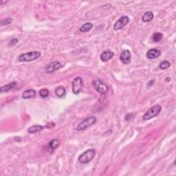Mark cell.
Returning a JSON list of instances; mask_svg holds the SVG:
<instances>
[{"instance_id":"2e32d148","label":"cell","mask_w":176,"mask_h":176,"mask_svg":"<svg viewBox=\"0 0 176 176\" xmlns=\"http://www.w3.org/2000/svg\"><path fill=\"white\" fill-rule=\"evenodd\" d=\"M43 129V127L41 125H32L31 127H30L28 129V132L30 133H35L37 132L41 131V130Z\"/></svg>"},{"instance_id":"4fadbf2b","label":"cell","mask_w":176,"mask_h":176,"mask_svg":"<svg viewBox=\"0 0 176 176\" xmlns=\"http://www.w3.org/2000/svg\"><path fill=\"white\" fill-rule=\"evenodd\" d=\"M36 91L33 89H29L24 91L22 94V98L24 99H29L35 96Z\"/></svg>"},{"instance_id":"277c9868","label":"cell","mask_w":176,"mask_h":176,"mask_svg":"<svg viewBox=\"0 0 176 176\" xmlns=\"http://www.w3.org/2000/svg\"><path fill=\"white\" fill-rule=\"evenodd\" d=\"M96 118L94 117V116H90V117L85 118V120H83V121L78 124L77 127H76V130H77V131H83V130L89 127V126L92 125L94 123H96Z\"/></svg>"},{"instance_id":"5b68a950","label":"cell","mask_w":176,"mask_h":176,"mask_svg":"<svg viewBox=\"0 0 176 176\" xmlns=\"http://www.w3.org/2000/svg\"><path fill=\"white\" fill-rule=\"evenodd\" d=\"M94 87L95 89L100 93L101 94H106L108 91V87L105 84L101 81V80H96L93 82Z\"/></svg>"},{"instance_id":"ba28073f","label":"cell","mask_w":176,"mask_h":176,"mask_svg":"<svg viewBox=\"0 0 176 176\" xmlns=\"http://www.w3.org/2000/svg\"><path fill=\"white\" fill-rule=\"evenodd\" d=\"M131 52L128 50H125L124 51L122 52L120 54V59L122 61V64H129L131 62Z\"/></svg>"},{"instance_id":"ac0fdd59","label":"cell","mask_w":176,"mask_h":176,"mask_svg":"<svg viewBox=\"0 0 176 176\" xmlns=\"http://www.w3.org/2000/svg\"><path fill=\"white\" fill-rule=\"evenodd\" d=\"M59 146V142L57 139H53L49 143V147L51 150L54 151Z\"/></svg>"},{"instance_id":"5bb4252c","label":"cell","mask_w":176,"mask_h":176,"mask_svg":"<svg viewBox=\"0 0 176 176\" xmlns=\"http://www.w3.org/2000/svg\"><path fill=\"white\" fill-rule=\"evenodd\" d=\"M55 94H56V95L58 97H59V98H62L66 94V88L62 85L58 86V87L55 89Z\"/></svg>"},{"instance_id":"9a60e30c","label":"cell","mask_w":176,"mask_h":176,"mask_svg":"<svg viewBox=\"0 0 176 176\" xmlns=\"http://www.w3.org/2000/svg\"><path fill=\"white\" fill-rule=\"evenodd\" d=\"M154 13L151 12V11H149V12L145 13V14L143 15V16L142 17V20L144 22H150L154 20Z\"/></svg>"},{"instance_id":"30bf717a","label":"cell","mask_w":176,"mask_h":176,"mask_svg":"<svg viewBox=\"0 0 176 176\" xmlns=\"http://www.w3.org/2000/svg\"><path fill=\"white\" fill-rule=\"evenodd\" d=\"M161 54H162L161 51L159 50L156 48H152L149 50L147 51L146 55L148 59H154L159 57L160 55H161Z\"/></svg>"},{"instance_id":"7c38bea8","label":"cell","mask_w":176,"mask_h":176,"mask_svg":"<svg viewBox=\"0 0 176 176\" xmlns=\"http://www.w3.org/2000/svg\"><path fill=\"white\" fill-rule=\"evenodd\" d=\"M17 82L13 81L11 82V83H9L6 84V85H3L0 88V91H1V93H4V92H8V91H9L11 89H13V88L15 87V86L16 85Z\"/></svg>"},{"instance_id":"44dd1931","label":"cell","mask_w":176,"mask_h":176,"mask_svg":"<svg viewBox=\"0 0 176 176\" xmlns=\"http://www.w3.org/2000/svg\"><path fill=\"white\" fill-rule=\"evenodd\" d=\"M39 95L41 98H46V97L48 96L49 95V90L47 89H41V90L39 91Z\"/></svg>"},{"instance_id":"3957f363","label":"cell","mask_w":176,"mask_h":176,"mask_svg":"<svg viewBox=\"0 0 176 176\" xmlns=\"http://www.w3.org/2000/svg\"><path fill=\"white\" fill-rule=\"evenodd\" d=\"M40 57H41V53L37 51H33L20 54V57H19V60L20 61H24V62L32 61L36 60V59L39 58Z\"/></svg>"},{"instance_id":"cb8c5ba5","label":"cell","mask_w":176,"mask_h":176,"mask_svg":"<svg viewBox=\"0 0 176 176\" xmlns=\"http://www.w3.org/2000/svg\"><path fill=\"white\" fill-rule=\"evenodd\" d=\"M17 42H18V39L14 38V39H11V41H10V44L11 45H15V44L17 43Z\"/></svg>"},{"instance_id":"7a4b0ae2","label":"cell","mask_w":176,"mask_h":176,"mask_svg":"<svg viewBox=\"0 0 176 176\" xmlns=\"http://www.w3.org/2000/svg\"><path fill=\"white\" fill-rule=\"evenodd\" d=\"M162 107L160 105H156L153 106L150 109L145 112V114L143 115V119L145 120H150L152 118L156 117L161 112Z\"/></svg>"},{"instance_id":"ffe728a7","label":"cell","mask_w":176,"mask_h":176,"mask_svg":"<svg viewBox=\"0 0 176 176\" xmlns=\"http://www.w3.org/2000/svg\"><path fill=\"white\" fill-rule=\"evenodd\" d=\"M170 66H171V64H170L169 61H164L163 62H162L161 64H160L159 68L162 69V70H166V69L169 68Z\"/></svg>"},{"instance_id":"9c48e42d","label":"cell","mask_w":176,"mask_h":176,"mask_svg":"<svg viewBox=\"0 0 176 176\" xmlns=\"http://www.w3.org/2000/svg\"><path fill=\"white\" fill-rule=\"evenodd\" d=\"M62 67V65L59 61H54V62L51 63L50 64H49L46 68H45V72L47 73H51L56 70H58L59 69H60Z\"/></svg>"},{"instance_id":"e0dca14e","label":"cell","mask_w":176,"mask_h":176,"mask_svg":"<svg viewBox=\"0 0 176 176\" xmlns=\"http://www.w3.org/2000/svg\"><path fill=\"white\" fill-rule=\"evenodd\" d=\"M92 28L93 24L91 23H86L79 28V31L81 32H89Z\"/></svg>"},{"instance_id":"8fae6325","label":"cell","mask_w":176,"mask_h":176,"mask_svg":"<svg viewBox=\"0 0 176 176\" xmlns=\"http://www.w3.org/2000/svg\"><path fill=\"white\" fill-rule=\"evenodd\" d=\"M114 55V52L112 50H106L104 51L102 54H101V60L103 62H106L112 58Z\"/></svg>"},{"instance_id":"8992f818","label":"cell","mask_w":176,"mask_h":176,"mask_svg":"<svg viewBox=\"0 0 176 176\" xmlns=\"http://www.w3.org/2000/svg\"><path fill=\"white\" fill-rule=\"evenodd\" d=\"M72 92L74 94H78L81 90L83 86V79L81 76L76 77L72 81Z\"/></svg>"},{"instance_id":"7402d4cb","label":"cell","mask_w":176,"mask_h":176,"mask_svg":"<svg viewBox=\"0 0 176 176\" xmlns=\"http://www.w3.org/2000/svg\"><path fill=\"white\" fill-rule=\"evenodd\" d=\"M13 22V20L12 18H10V17H9V18L5 19V20H3L1 21V26H6V25L10 24L11 23Z\"/></svg>"},{"instance_id":"6da1fadb","label":"cell","mask_w":176,"mask_h":176,"mask_svg":"<svg viewBox=\"0 0 176 176\" xmlns=\"http://www.w3.org/2000/svg\"><path fill=\"white\" fill-rule=\"evenodd\" d=\"M95 155L96 151L94 149H88V150L85 151L81 155H80L78 159V162L83 164L89 163V162H91L94 159V158L95 157Z\"/></svg>"},{"instance_id":"484cf974","label":"cell","mask_w":176,"mask_h":176,"mask_svg":"<svg viewBox=\"0 0 176 176\" xmlns=\"http://www.w3.org/2000/svg\"><path fill=\"white\" fill-rule=\"evenodd\" d=\"M170 81H171V78L170 77H166L165 78V81L166 82V83H169Z\"/></svg>"},{"instance_id":"603a6c76","label":"cell","mask_w":176,"mask_h":176,"mask_svg":"<svg viewBox=\"0 0 176 176\" xmlns=\"http://www.w3.org/2000/svg\"><path fill=\"white\" fill-rule=\"evenodd\" d=\"M132 116H133V114H131V113H129V114H127V115L125 116V120H126V121H129V120L132 118Z\"/></svg>"},{"instance_id":"52a82bcc","label":"cell","mask_w":176,"mask_h":176,"mask_svg":"<svg viewBox=\"0 0 176 176\" xmlns=\"http://www.w3.org/2000/svg\"><path fill=\"white\" fill-rule=\"evenodd\" d=\"M129 22V18L127 16H122L114 24V30H119L122 28H123Z\"/></svg>"},{"instance_id":"d4e9b609","label":"cell","mask_w":176,"mask_h":176,"mask_svg":"<svg viewBox=\"0 0 176 176\" xmlns=\"http://www.w3.org/2000/svg\"><path fill=\"white\" fill-rule=\"evenodd\" d=\"M154 82H155V80H154V79L151 80V81L149 82V83H148V84H147V85H148V86H149V87H150V86H152V85H153V84H154Z\"/></svg>"},{"instance_id":"d6986e66","label":"cell","mask_w":176,"mask_h":176,"mask_svg":"<svg viewBox=\"0 0 176 176\" xmlns=\"http://www.w3.org/2000/svg\"><path fill=\"white\" fill-rule=\"evenodd\" d=\"M162 37H163V34H162L161 32H156V33H154V34H153L152 39L154 42L158 43V42L161 41Z\"/></svg>"}]
</instances>
